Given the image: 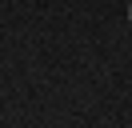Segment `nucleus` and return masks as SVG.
Instances as JSON below:
<instances>
[{
    "label": "nucleus",
    "mask_w": 132,
    "mask_h": 128,
    "mask_svg": "<svg viewBox=\"0 0 132 128\" xmlns=\"http://www.w3.org/2000/svg\"><path fill=\"white\" fill-rule=\"evenodd\" d=\"M128 20H132V4H128Z\"/></svg>",
    "instance_id": "nucleus-1"
}]
</instances>
